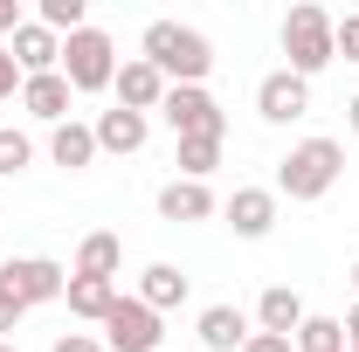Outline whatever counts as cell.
<instances>
[{"instance_id": "21", "label": "cell", "mask_w": 359, "mask_h": 352, "mask_svg": "<svg viewBox=\"0 0 359 352\" xmlns=\"http://www.w3.org/2000/svg\"><path fill=\"white\" fill-rule=\"evenodd\" d=\"M290 346L297 352H346V325H339V318H304Z\"/></svg>"}, {"instance_id": "20", "label": "cell", "mask_w": 359, "mask_h": 352, "mask_svg": "<svg viewBox=\"0 0 359 352\" xmlns=\"http://www.w3.org/2000/svg\"><path fill=\"white\" fill-rule=\"evenodd\" d=\"M118 269H125V242L97 228V235H83V249H76L69 276H111V283H118Z\"/></svg>"}, {"instance_id": "28", "label": "cell", "mask_w": 359, "mask_h": 352, "mask_svg": "<svg viewBox=\"0 0 359 352\" xmlns=\"http://www.w3.org/2000/svg\"><path fill=\"white\" fill-rule=\"evenodd\" d=\"M242 352H297V346L276 339V332H249V346H242Z\"/></svg>"}, {"instance_id": "27", "label": "cell", "mask_w": 359, "mask_h": 352, "mask_svg": "<svg viewBox=\"0 0 359 352\" xmlns=\"http://www.w3.org/2000/svg\"><path fill=\"white\" fill-rule=\"evenodd\" d=\"M28 83V76H21V62H14V55H7V48H0V97H14V90Z\"/></svg>"}, {"instance_id": "10", "label": "cell", "mask_w": 359, "mask_h": 352, "mask_svg": "<svg viewBox=\"0 0 359 352\" xmlns=\"http://www.w3.org/2000/svg\"><path fill=\"white\" fill-rule=\"evenodd\" d=\"M118 111H138V118H145V111H159V104H166V76H159V69H152V62H145V55H132V62H118Z\"/></svg>"}, {"instance_id": "16", "label": "cell", "mask_w": 359, "mask_h": 352, "mask_svg": "<svg viewBox=\"0 0 359 352\" xmlns=\"http://www.w3.org/2000/svg\"><path fill=\"white\" fill-rule=\"evenodd\" d=\"M194 332H201V346H208V352H242V346H249V318H242L235 304H208Z\"/></svg>"}, {"instance_id": "14", "label": "cell", "mask_w": 359, "mask_h": 352, "mask_svg": "<svg viewBox=\"0 0 359 352\" xmlns=\"http://www.w3.org/2000/svg\"><path fill=\"white\" fill-rule=\"evenodd\" d=\"M187 290H194V276L173 269V263H145V269H138V304H152V311L187 304Z\"/></svg>"}, {"instance_id": "30", "label": "cell", "mask_w": 359, "mask_h": 352, "mask_svg": "<svg viewBox=\"0 0 359 352\" xmlns=\"http://www.w3.org/2000/svg\"><path fill=\"white\" fill-rule=\"evenodd\" d=\"M21 28V0H0V35H14Z\"/></svg>"}, {"instance_id": "33", "label": "cell", "mask_w": 359, "mask_h": 352, "mask_svg": "<svg viewBox=\"0 0 359 352\" xmlns=\"http://www.w3.org/2000/svg\"><path fill=\"white\" fill-rule=\"evenodd\" d=\"M0 352H21V346H14V339H0Z\"/></svg>"}, {"instance_id": "2", "label": "cell", "mask_w": 359, "mask_h": 352, "mask_svg": "<svg viewBox=\"0 0 359 352\" xmlns=\"http://www.w3.org/2000/svg\"><path fill=\"white\" fill-rule=\"evenodd\" d=\"M346 173V145L339 138H304V145H290L283 159H276V194H290V201H325L332 187Z\"/></svg>"}, {"instance_id": "31", "label": "cell", "mask_w": 359, "mask_h": 352, "mask_svg": "<svg viewBox=\"0 0 359 352\" xmlns=\"http://www.w3.org/2000/svg\"><path fill=\"white\" fill-rule=\"evenodd\" d=\"M346 346H359V304L346 311Z\"/></svg>"}, {"instance_id": "35", "label": "cell", "mask_w": 359, "mask_h": 352, "mask_svg": "<svg viewBox=\"0 0 359 352\" xmlns=\"http://www.w3.org/2000/svg\"><path fill=\"white\" fill-rule=\"evenodd\" d=\"M346 352H359V346H346Z\"/></svg>"}, {"instance_id": "1", "label": "cell", "mask_w": 359, "mask_h": 352, "mask_svg": "<svg viewBox=\"0 0 359 352\" xmlns=\"http://www.w3.org/2000/svg\"><path fill=\"white\" fill-rule=\"evenodd\" d=\"M145 62L166 76V83H208V69H215V42L201 35V28H180V21H152L145 28Z\"/></svg>"}, {"instance_id": "3", "label": "cell", "mask_w": 359, "mask_h": 352, "mask_svg": "<svg viewBox=\"0 0 359 352\" xmlns=\"http://www.w3.org/2000/svg\"><path fill=\"white\" fill-rule=\"evenodd\" d=\"M283 55H290V69L311 83L318 69L339 55V42H332V14L311 7V0H304V7H290V14H283Z\"/></svg>"}, {"instance_id": "12", "label": "cell", "mask_w": 359, "mask_h": 352, "mask_svg": "<svg viewBox=\"0 0 359 352\" xmlns=\"http://www.w3.org/2000/svg\"><path fill=\"white\" fill-rule=\"evenodd\" d=\"M69 97H76V90H69L62 69H55V76H28V83H21V111L42 118V125H69Z\"/></svg>"}, {"instance_id": "11", "label": "cell", "mask_w": 359, "mask_h": 352, "mask_svg": "<svg viewBox=\"0 0 359 352\" xmlns=\"http://www.w3.org/2000/svg\"><path fill=\"white\" fill-rule=\"evenodd\" d=\"M7 55L21 62V76H55L62 69V35H48L42 21H21L14 42H7Z\"/></svg>"}, {"instance_id": "4", "label": "cell", "mask_w": 359, "mask_h": 352, "mask_svg": "<svg viewBox=\"0 0 359 352\" xmlns=\"http://www.w3.org/2000/svg\"><path fill=\"white\" fill-rule=\"evenodd\" d=\"M62 76H69L76 97L111 90V83H118V42H111L104 28H76V35L62 42Z\"/></svg>"}, {"instance_id": "25", "label": "cell", "mask_w": 359, "mask_h": 352, "mask_svg": "<svg viewBox=\"0 0 359 352\" xmlns=\"http://www.w3.org/2000/svg\"><path fill=\"white\" fill-rule=\"evenodd\" d=\"M332 42H339V55H353V62H359V14L332 21Z\"/></svg>"}, {"instance_id": "24", "label": "cell", "mask_w": 359, "mask_h": 352, "mask_svg": "<svg viewBox=\"0 0 359 352\" xmlns=\"http://www.w3.org/2000/svg\"><path fill=\"white\" fill-rule=\"evenodd\" d=\"M35 159V138L28 132H14V125H0V180H14L21 166Z\"/></svg>"}, {"instance_id": "8", "label": "cell", "mask_w": 359, "mask_h": 352, "mask_svg": "<svg viewBox=\"0 0 359 352\" xmlns=\"http://www.w3.org/2000/svg\"><path fill=\"white\" fill-rule=\"evenodd\" d=\"M304 111H311V83L297 69H269L263 83H256V118L263 125H297Z\"/></svg>"}, {"instance_id": "13", "label": "cell", "mask_w": 359, "mask_h": 352, "mask_svg": "<svg viewBox=\"0 0 359 352\" xmlns=\"http://www.w3.org/2000/svg\"><path fill=\"white\" fill-rule=\"evenodd\" d=\"M311 311H304V297L290 290V283H269L263 297H256V325L263 332H276V339H297V325H304Z\"/></svg>"}, {"instance_id": "9", "label": "cell", "mask_w": 359, "mask_h": 352, "mask_svg": "<svg viewBox=\"0 0 359 352\" xmlns=\"http://www.w3.org/2000/svg\"><path fill=\"white\" fill-rule=\"evenodd\" d=\"M222 215H228V228H235L242 242H263L269 228H276V187H235Z\"/></svg>"}, {"instance_id": "29", "label": "cell", "mask_w": 359, "mask_h": 352, "mask_svg": "<svg viewBox=\"0 0 359 352\" xmlns=\"http://www.w3.org/2000/svg\"><path fill=\"white\" fill-rule=\"evenodd\" d=\"M14 325H21V304H14V297H7V290H0V339H7V332H14Z\"/></svg>"}, {"instance_id": "15", "label": "cell", "mask_w": 359, "mask_h": 352, "mask_svg": "<svg viewBox=\"0 0 359 352\" xmlns=\"http://www.w3.org/2000/svg\"><path fill=\"white\" fill-rule=\"evenodd\" d=\"M208 215H215L208 180H166L159 187V221H208Z\"/></svg>"}, {"instance_id": "26", "label": "cell", "mask_w": 359, "mask_h": 352, "mask_svg": "<svg viewBox=\"0 0 359 352\" xmlns=\"http://www.w3.org/2000/svg\"><path fill=\"white\" fill-rule=\"evenodd\" d=\"M48 352H104V339H90V332H62Z\"/></svg>"}, {"instance_id": "22", "label": "cell", "mask_w": 359, "mask_h": 352, "mask_svg": "<svg viewBox=\"0 0 359 352\" xmlns=\"http://www.w3.org/2000/svg\"><path fill=\"white\" fill-rule=\"evenodd\" d=\"M222 166V138H180V180H208Z\"/></svg>"}, {"instance_id": "18", "label": "cell", "mask_w": 359, "mask_h": 352, "mask_svg": "<svg viewBox=\"0 0 359 352\" xmlns=\"http://www.w3.org/2000/svg\"><path fill=\"white\" fill-rule=\"evenodd\" d=\"M90 132H97V152H118V159H125V152H138V145H145V132H152V125H145L138 111H104Z\"/></svg>"}, {"instance_id": "34", "label": "cell", "mask_w": 359, "mask_h": 352, "mask_svg": "<svg viewBox=\"0 0 359 352\" xmlns=\"http://www.w3.org/2000/svg\"><path fill=\"white\" fill-rule=\"evenodd\" d=\"M346 276H353V290H359V263H353V269H346Z\"/></svg>"}, {"instance_id": "32", "label": "cell", "mask_w": 359, "mask_h": 352, "mask_svg": "<svg viewBox=\"0 0 359 352\" xmlns=\"http://www.w3.org/2000/svg\"><path fill=\"white\" fill-rule=\"evenodd\" d=\"M346 125H353V132H359V97H353V104H346Z\"/></svg>"}, {"instance_id": "17", "label": "cell", "mask_w": 359, "mask_h": 352, "mask_svg": "<svg viewBox=\"0 0 359 352\" xmlns=\"http://www.w3.org/2000/svg\"><path fill=\"white\" fill-rule=\"evenodd\" d=\"M69 318H90V325H104L111 318V304H118V283L111 276H69Z\"/></svg>"}, {"instance_id": "6", "label": "cell", "mask_w": 359, "mask_h": 352, "mask_svg": "<svg viewBox=\"0 0 359 352\" xmlns=\"http://www.w3.org/2000/svg\"><path fill=\"white\" fill-rule=\"evenodd\" d=\"M159 118L173 125V138H228V118H222V104L208 97V83H180V90H166Z\"/></svg>"}, {"instance_id": "7", "label": "cell", "mask_w": 359, "mask_h": 352, "mask_svg": "<svg viewBox=\"0 0 359 352\" xmlns=\"http://www.w3.org/2000/svg\"><path fill=\"white\" fill-rule=\"evenodd\" d=\"M166 339V325H159V311L138 304V297H118L111 318H104V352H159Z\"/></svg>"}, {"instance_id": "5", "label": "cell", "mask_w": 359, "mask_h": 352, "mask_svg": "<svg viewBox=\"0 0 359 352\" xmlns=\"http://www.w3.org/2000/svg\"><path fill=\"white\" fill-rule=\"evenodd\" d=\"M0 290L21 311H35V304H55V297L69 290V269L55 263V256H7V263H0Z\"/></svg>"}, {"instance_id": "19", "label": "cell", "mask_w": 359, "mask_h": 352, "mask_svg": "<svg viewBox=\"0 0 359 352\" xmlns=\"http://www.w3.org/2000/svg\"><path fill=\"white\" fill-rule=\"evenodd\" d=\"M48 159H55L62 173H83L90 159H97V132L76 125V118H69V125H55V132H48Z\"/></svg>"}, {"instance_id": "23", "label": "cell", "mask_w": 359, "mask_h": 352, "mask_svg": "<svg viewBox=\"0 0 359 352\" xmlns=\"http://www.w3.org/2000/svg\"><path fill=\"white\" fill-rule=\"evenodd\" d=\"M83 14H90L83 0H42V7H35V21H42L48 35H62V42H69V35H76V28H90Z\"/></svg>"}]
</instances>
